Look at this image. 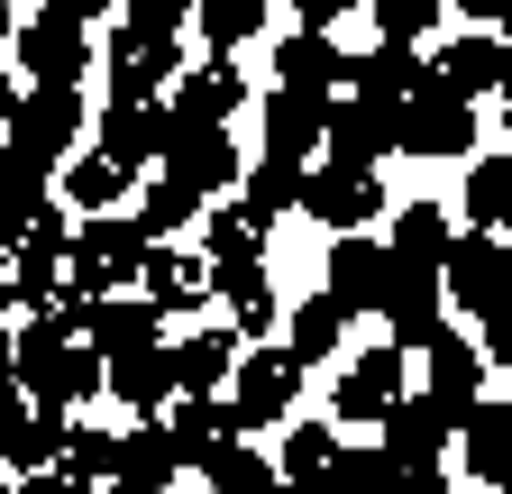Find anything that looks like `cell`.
Instances as JSON below:
<instances>
[{"label": "cell", "mask_w": 512, "mask_h": 494, "mask_svg": "<svg viewBox=\"0 0 512 494\" xmlns=\"http://www.w3.org/2000/svg\"><path fill=\"white\" fill-rule=\"evenodd\" d=\"M0 129H10L19 156L64 165V156H74V138H83V92H74V83H37V92L10 101V119H0Z\"/></svg>", "instance_id": "obj_3"}, {"label": "cell", "mask_w": 512, "mask_h": 494, "mask_svg": "<svg viewBox=\"0 0 512 494\" xmlns=\"http://www.w3.org/2000/svg\"><path fill=\"white\" fill-rule=\"evenodd\" d=\"M394 147H403V156H476V101L421 83V92L394 110Z\"/></svg>", "instance_id": "obj_4"}, {"label": "cell", "mask_w": 512, "mask_h": 494, "mask_svg": "<svg viewBox=\"0 0 512 494\" xmlns=\"http://www.w3.org/2000/svg\"><path fill=\"white\" fill-rule=\"evenodd\" d=\"M202 202H211V193H192V183L156 174L147 193H138V238H183L192 220H202Z\"/></svg>", "instance_id": "obj_33"}, {"label": "cell", "mask_w": 512, "mask_h": 494, "mask_svg": "<svg viewBox=\"0 0 512 494\" xmlns=\"http://www.w3.org/2000/svg\"><path fill=\"white\" fill-rule=\"evenodd\" d=\"M284 348H293L302 366H320V357H339V348H348V312H339L330 293H311L302 312H293V339H284Z\"/></svg>", "instance_id": "obj_34"}, {"label": "cell", "mask_w": 512, "mask_h": 494, "mask_svg": "<svg viewBox=\"0 0 512 494\" xmlns=\"http://www.w3.org/2000/svg\"><path fill=\"white\" fill-rule=\"evenodd\" d=\"M192 28L211 37V55H229V46H247L266 28V0H192Z\"/></svg>", "instance_id": "obj_35"}, {"label": "cell", "mask_w": 512, "mask_h": 494, "mask_svg": "<svg viewBox=\"0 0 512 494\" xmlns=\"http://www.w3.org/2000/svg\"><path fill=\"white\" fill-rule=\"evenodd\" d=\"M174 476H183V458H174V440H165V421L119 430V449H110V485H128V494H165Z\"/></svg>", "instance_id": "obj_21"}, {"label": "cell", "mask_w": 512, "mask_h": 494, "mask_svg": "<svg viewBox=\"0 0 512 494\" xmlns=\"http://www.w3.org/2000/svg\"><path fill=\"white\" fill-rule=\"evenodd\" d=\"M384 220H394V247H384V257L439 275V257H448V211L439 202H403V211H384Z\"/></svg>", "instance_id": "obj_29"}, {"label": "cell", "mask_w": 512, "mask_h": 494, "mask_svg": "<svg viewBox=\"0 0 512 494\" xmlns=\"http://www.w3.org/2000/svg\"><path fill=\"white\" fill-rule=\"evenodd\" d=\"M46 10H55V19H74V28H92V19L119 10V0H46Z\"/></svg>", "instance_id": "obj_43"}, {"label": "cell", "mask_w": 512, "mask_h": 494, "mask_svg": "<svg viewBox=\"0 0 512 494\" xmlns=\"http://www.w3.org/2000/svg\"><path fill=\"white\" fill-rule=\"evenodd\" d=\"M384 266H394V257H384V247H375L366 229H348V238L330 247V302H339L348 321H357V312H375V293H384Z\"/></svg>", "instance_id": "obj_23"}, {"label": "cell", "mask_w": 512, "mask_h": 494, "mask_svg": "<svg viewBox=\"0 0 512 494\" xmlns=\"http://www.w3.org/2000/svg\"><path fill=\"white\" fill-rule=\"evenodd\" d=\"M275 92H302V101H339L348 92V46L330 28H293L275 46Z\"/></svg>", "instance_id": "obj_10"}, {"label": "cell", "mask_w": 512, "mask_h": 494, "mask_svg": "<svg viewBox=\"0 0 512 494\" xmlns=\"http://www.w3.org/2000/svg\"><path fill=\"white\" fill-rule=\"evenodd\" d=\"M293 10H302V28H339V19L357 10V0H293Z\"/></svg>", "instance_id": "obj_42"}, {"label": "cell", "mask_w": 512, "mask_h": 494, "mask_svg": "<svg viewBox=\"0 0 512 494\" xmlns=\"http://www.w3.org/2000/svg\"><path fill=\"white\" fill-rule=\"evenodd\" d=\"M238 110H247V74L229 65V55H211V65L174 74V101H165V119H211V129H229Z\"/></svg>", "instance_id": "obj_18"}, {"label": "cell", "mask_w": 512, "mask_h": 494, "mask_svg": "<svg viewBox=\"0 0 512 494\" xmlns=\"http://www.w3.org/2000/svg\"><path fill=\"white\" fill-rule=\"evenodd\" d=\"M0 357H10V330H0Z\"/></svg>", "instance_id": "obj_51"}, {"label": "cell", "mask_w": 512, "mask_h": 494, "mask_svg": "<svg viewBox=\"0 0 512 494\" xmlns=\"http://www.w3.org/2000/svg\"><path fill=\"white\" fill-rule=\"evenodd\" d=\"M10 55H19V74H37V83H83V74L101 65L92 37H83L74 19H55V10L19 19V28H10Z\"/></svg>", "instance_id": "obj_7"}, {"label": "cell", "mask_w": 512, "mask_h": 494, "mask_svg": "<svg viewBox=\"0 0 512 494\" xmlns=\"http://www.w3.org/2000/svg\"><path fill=\"white\" fill-rule=\"evenodd\" d=\"M192 229H202V257H238V247H266V229H256L238 202H229V211H211V202H202V220H192Z\"/></svg>", "instance_id": "obj_39"}, {"label": "cell", "mask_w": 512, "mask_h": 494, "mask_svg": "<svg viewBox=\"0 0 512 494\" xmlns=\"http://www.w3.org/2000/svg\"><path fill=\"white\" fill-rule=\"evenodd\" d=\"M375 312H384V330H394V348H403V357H421V348L448 330L439 275H421V266H384V293H375Z\"/></svg>", "instance_id": "obj_8"}, {"label": "cell", "mask_w": 512, "mask_h": 494, "mask_svg": "<svg viewBox=\"0 0 512 494\" xmlns=\"http://www.w3.org/2000/svg\"><path fill=\"white\" fill-rule=\"evenodd\" d=\"M229 357H238V330H192V339H174V394H220L229 385Z\"/></svg>", "instance_id": "obj_30"}, {"label": "cell", "mask_w": 512, "mask_h": 494, "mask_svg": "<svg viewBox=\"0 0 512 494\" xmlns=\"http://www.w3.org/2000/svg\"><path fill=\"white\" fill-rule=\"evenodd\" d=\"M512 293V257L494 229H448V257H439V302H458L467 321H494Z\"/></svg>", "instance_id": "obj_1"}, {"label": "cell", "mask_w": 512, "mask_h": 494, "mask_svg": "<svg viewBox=\"0 0 512 494\" xmlns=\"http://www.w3.org/2000/svg\"><path fill=\"white\" fill-rule=\"evenodd\" d=\"M165 440H174V458H183V467H211L229 440H247V421L229 412V394H174Z\"/></svg>", "instance_id": "obj_16"}, {"label": "cell", "mask_w": 512, "mask_h": 494, "mask_svg": "<svg viewBox=\"0 0 512 494\" xmlns=\"http://www.w3.org/2000/svg\"><path fill=\"white\" fill-rule=\"evenodd\" d=\"M74 257H92L110 284H128V275H138V257H147V238H138V220L92 211V220H74Z\"/></svg>", "instance_id": "obj_27"}, {"label": "cell", "mask_w": 512, "mask_h": 494, "mask_svg": "<svg viewBox=\"0 0 512 494\" xmlns=\"http://www.w3.org/2000/svg\"><path fill=\"white\" fill-rule=\"evenodd\" d=\"M74 494H128V485H110V476H92V485H74Z\"/></svg>", "instance_id": "obj_48"}, {"label": "cell", "mask_w": 512, "mask_h": 494, "mask_svg": "<svg viewBox=\"0 0 512 494\" xmlns=\"http://www.w3.org/2000/svg\"><path fill=\"white\" fill-rule=\"evenodd\" d=\"M0 494H10V476H0Z\"/></svg>", "instance_id": "obj_52"}, {"label": "cell", "mask_w": 512, "mask_h": 494, "mask_svg": "<svg viewBox=\"0 0 512 494\" xmlns=\"http://www.w3.org/2000/svg\"><path fill=\"white\" fill-rule=\"evenodd\" d=\"M147 339H165V321L147 312L138 293H101V302H83V348H92V357H128V348H147Z\"/></svg>", "instance_id": "obj_20"}, {"label": "cell", "mask_w": 512, "mask_h": 494, "mask_svg": "<svg viewBox=\"0 0 512 494\" xmlns=\"http://www.w3.org/2000/svg\"><path fill=\"white\" fill-rule=\"evenodd\" d=\"M430 83H439V92H458V101H494V92L512 83V46H503L494 28H467V37L430 65Z\"/></svg>", "instance_id": "obj_15"}, {"label": "cell", "mask_w": 512, "mask_h": 494, "mask_svg": "<svg viewBox=\"0 0 512 494\" xmlns=\"http://www.w3.org/2000/svg\"><path fill=\"white\" fill-rule=\"evenodd\" d=\"M375 430H384V458H394V467H421V458L448 449V430H458V421H448L439 394H394V403L375 412Z\"/></svg>", "instance_id": "obj_14"}, {"label": "cell", "mask_w": 512, "mask_h": 494, "mask_svg": "<svg viewBox=\"0 0 512 494\" xmlns=\"http://www.w3.org/2000/svg\"><path fill=\"white\" fill-rule=\"evenodd\" d=\"M320 110L330 101H302V92H266V156H284V165H311L320 156Z\"/></svg>", "instance_id": "obj_26"}, {"label": "cell", "mask_w": 512, "mask_h": 494, "mask_svg": "<svg viewBox=\"0 0 512 494\" xmlns=\"http://www.w3.org/2000/svg\"><path fill=\"white\" fill-rule=\"evenodd\" d=\"M467 220L476 229H512V147H485L476 165H467Z\"/></svg>", "instance_id": "obj_31"}, {"label": "cell", "mask_w": 512, "mask_h": 494, "mask_svg": "<svg viewBox=\"0 0 512 494\" xmlns=\"http://www.w3.org/2000/svg\"><path fill=\"white\" fill-rule=\"evenodd\" d=\"M202 476H211V494H275V485H284V476H275V458H266V449H247V440H229Z\"/></svg>", "instance_id": "obj_36"}, {"label": "cell", "mask_w": 512, "mask_h": 494, "mask_svg": "<svg viewBox=\"0 0 512 494\" xmlns=\"http://www.w3.org/2000/svg\"><path fill=\"white\" fill-rule=\"evenodd\" d=\"M156 147H165V110L156 101H110L101 110V156L110 165L138 174V165H156Z\"/></svg>", "instance_id": "obj_25"}, {"label": "cell", "mask_w": 512, "mask_h": 494, "mask_svg": "<svg viewBox=\"0 0 512 494\" xmlns=\"http://www.w3.org/2000/svg\"><path fill=\"white\" fill-rule=\"evenodd\" d=\"M275 494H320V476H284V485H275Z\"/></svg>", "instance_id": "obj_46"}, {"label": "cell", "mask_w": 512, "mask_h": 494, "mask_svg": "<svg viewBox=\"0 0 512 494\" xmlns=\"http://www.w3.org/2000/svg\"><path fill=\"white\" fill-rule=\"evenodd\" d=\"M448 10H467V28H503L512 0H448Z\"/></svg>", "instance_id": "obj_44"}, {"label": "cell", "mask_w": 512, "mask_h": 494, "mask_svg": "<svg viewBox=\"0 0 512 494\" xmlns=\"http://www.w3.org/2000/svg\"><path fill=\"white\" fill-rule=\"evenodd\" d=\"M10 494H74V485H64V476H55V467H28V476H19V485H10Z\"/></svg>", "instance_id": "obj_45"}, {"label": "cell", "mask_w": 512, "mask_h": 494, "mask_svg": "<svg viewBox=\"0 0 512 494\" xmlns=\"http://www.w3.org/2000/svg\"><path fill=\"white\" fill-rule=\"evenodd\" d=\"M183 19H192V0H119L128 37H183Z\"/></svg>", "instance_id": "obj_41"}, {"label": "cell", "mask_w": 512, "mask_h": 494, "mask_svg": "<svg viewBox=\"0 0 512 494\" xmlns=\"http://www.w3.org/2000/svg\"><path fill=\"white\" fill-rule=\"evenodd\" d=\"M421 83H430V55H421L412 37H375L366 55H348V92H357L366 110H403Z\"/></svg>", "instance_id": "obj_9"}, {"label": "cell", "mask_w": 512, "mask_h": 494, "mask_svg": "<svg viewBox=\"0 0 512 494\" xmlns=\"http://www.w3.org/2000/svg\"><path fill=\"white\" fill-rule=\"evenodd\" d=\"M330 458H339V430H330V421H293V430H284V458H275V476H320Z\"/></svg>", "instance_id": "obj_38"}, {"label": "cell", "mask_w": 512, "mask_h": 494, "mask_svg": "<svg viewBox=\"0 0 512 494\" xmlns=\"http://www.w3.org/2000/svg\"><path fill=\"white\" fill-rule=\"evenodd\" d=\"M302 202V165H284V156H256V174H238V211L266 229V220H284Z\"/></svg>", "instance_id": "obj_32"}, {"label": "cell", "mask_w": 512, "mask_h": 494, "mask_svg": "<svg viewBox=\"0 0 512 494\" xmlns=\"http://www.w3.org/2000/svg\"><path fill=\"white\" fill-rule=\"evenodd\" d=\"M101 385L128 412H165L174 403V339H147V348H128V357H101Z\"/></svg>", "instance_id": "obj_19"}, {"label": "cell", "mask_w": 512, "mask_h": 494, "mask_svg": "<svg viewBox=\"0 0 512 494\" xmlns=\"http://www.w3.org/2000/svg\"><path fill=\"white\" fill-rule=\"evenodd\" d=\"M0 312H10V257H0Z\"/></svg>", "instance_id": "obj_49"}, {"label": "cell", "mask_w": 512, "mask_h": 494, "mask_svg": "<svg viewBox=\"0 0 512 494\" xmlns=\"http://www.w3.org/2000/svg\"><path fill=\"white\" fill-rule=\"evenodd\" d=\"M302 376L311 366L293 357V348H266V339H247V357H229V412L247 421V430H266V421H284L293 412V394H302Z\"/></svg>", "instance_id": "obj_2"}, {"label": "cell", "mask_w": 512, "mask_h": 494, "mask_svg": "<svg viewBox=\"0 0 512 494\" xmlns=\"http://www.w3.org/2000/svg\"><path fill=\"white\" fill-rule=\"evenodd\" d=\"M46 174H55V165H37V156H19V147H0V247H19V238L37 229V211L55 202Z\"/></svg>", "instance_id": "obj_22"}, {"label": "cell", "mask_w": 512, "mask_h": 494, "mask_svg": "<svg viewBox=\"0 0 512 494\" xmlns=\"http://www.w3.org/2000/svg\"><path fill=\"white\" fill-rule=\"evenodd\" d=\"M0 394H19V385H10V357H0Z\"/></svg>", "instance_id": "obj_50"}, {"label": "cell", "mask_w": 512, "mask_h": 494, "mask_svg": "<svg viewBox=\"0 0 512 494\" xmlns=\"http://www.w3.org/2000/svg\"><path fill=\"white\" fill-rule=\"evenodd\" d=\"M448 440H458V458H467L476 485H503V467H512V403H503V394H476Z\"/></svg>", "instance_id": "obj_17"}, {"label": "cell", "mask_w": 512, "mask_h": 494, "mask_svg": "<svg viewBox=\"0 0 512 494\" xmlns=\"http://www.w3.org/2000/svg\"><path fill=\"white\" fill-rule=\"evenodd\" d=\"M293 211L330 220V229L348 238V229L384 220V183H375V174H339V165H302V202H293Z\"/></svg>", "instance_id": "obj_11"}, {"label": "cell", "mask_w": 512, "mask_h": 494, "mask_svg": "<svg viewBox=\"0 0 512 494\" xmlns=\"http://www.w3.org/2000/svg\"><path fill=\"white\" fill-rule=\"evenodd\" d=\"M74 220H92V211H119L128 202V165H110L101 147L92 156H64V193H55Z\"/></svg>", "instance_id": "obj_28"}, {"label": "cell", "mask_w": 512, "mask_h": 494, "mask_svg": "<svg viewBox=\"0 0 512 494\" xmlns=\"http://www.w3.org/2000/svg\"><path fill=\"white\" fill-rule=\"evenodd\" d=\"M320 156H330L339 174H375L384 156H394V110H366L357 92H339L330 110H320Z\"/></svg>", "instance_id": "obj_6"}, {"label": "cell", "mask_w": 512, "mask_h": 494, "mask_svg": "<svg viewBox=\"0 0 512 494\" xmlns=\"http://www.w3.org/2000/svg\"><path fill=\"white\" fill-rule=\"evenodd\" d=\"M394 394H412L403 348H366V357H348V366H339V385H330V421H375Z\"/></svg>", "instance_id": "obj_12"}, {"label": "cell", "mask_w": 512, "mask_h": 494, "mask_svg": "<svg viewBox=\"0 0 512 494\" xmlns=\"http://www.w3.org/2000/svg\"><path fill=\"white\" fill-rule=\"evenodd\" d=\"M156 165H165L174 183H192V193H229V183L247 174V165H238V147H229V129H211V119H165Z\"/></svg>", "instance_id": "obj_5"}, {"label": "cell", "mask_w": 512, "mask_h": 494, "mask_svg": "<svg viewBox=\"0 0 512 494\" xmlns=\"http://www.w3.org/2000/svg\"><path fill=\"white\" fill-rule=\"evenodd\" d=\"M110 430H92V421H74V430H64V458H55V476L64 485H92V476H110Z\"/></svg>", "instance_id": "obj_37"}, {"label": "cell", "mask_w": 512, "mask_h": 494, "mask_svg": "<svg viewBox=\"0 0 512 494\" xmlns=\"http://www.w3.org/2000/svg\"><path fill=\"white\" fill-rule=\"evenodd\" d=\"M357 10H375V28H384V37H412V46H421V37H430V19L448 10V0H357Z\"/></svg>", "instance_id": "obj_40"}, {"label": "cell", "mask_w": 512, "mask_h": 494, "mask_svg": "<svg viewBox=\"0 0 512 494\" xmlns=\"http://www.w3.org/2000/svg\"><path fill=\"white\" fill-rule=\"evenodd\" d=\"M10 101H19V83H10V65H0V119H10Z\"/></svg>", "instance_id": "obj_47"}, {"label": "cell", "mask_w": 512, "mask_h": 494, "mask_svg": "<svg viewBox=\"0 0 512 494\" xmlns=\"http://www.w3.org/2000/svg\"><path fill=\"white\" fill-rule=\"evenodd\" d=\"M138 302L156 321H174V312H202L211 302V284H202V257H192V247H174V238H147V257H138Z\"/></svg>", "instance_id": "obj_13"}, {"label": "cell", "mask_w": 512, "mask_h": 494, "mask_svg": "<svg viewBox=\"0 0 512 494\" xmlns=\"http://www.w3.org/2000/svg\"><path fill=\"white\" fill-rule=\"evenodd\" d=\"M421 357H430V385H421V394H439V403H448V421H458V412H467V403L485 394V357H476V339L439 330V339H430Z\"/></svg>", "instance_id": "obj_24"}]
</instances>
